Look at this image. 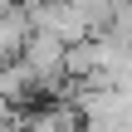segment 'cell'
<instances>
[{"instance_id": "1", "label": "cell", "mask_w": 132, "mask_h": 132, "mask_svg": "<svg viewBox=\"0 0 132 132\" xmlns=\"http://www.w3.org/2000/svg\"><path fill=\"white\" fill-rule=\"evenodd\" d=\"M64 49H69V44H59L54 34H39V29L24 39V49H20V64L29 69V78H34L39 98H44V93L54 98V93L69 83V73H64Z\"/></svg>"}]
</instances>
